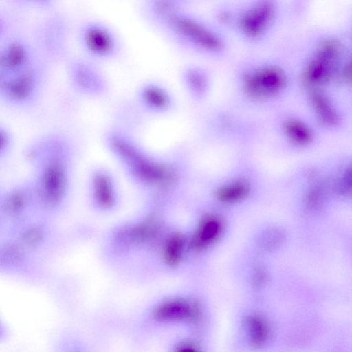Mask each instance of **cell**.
I'll return each instance as SVG.
<instances>
[{
    "label": "cell",
    "instance_id": "7",
    "mask_svg": "<svg viewBox=\"0 0 352 352\" xmlns=\"http://www.w3.org/2000/svg\"><path fill=\"white\" fill-rule=\"evenodd\" d=\"M36 214L38 213L32 182L19 183L0 191V223L3 232Z\"/></svg>",
    "mask_w": 352,
    "mask_h": 352
},
{
    "label": "cell",
    "instance_id": "12",
    "mask_svg": "<svg viewBox=\"0 0 352 352\" xmlns=\"http://www.w3.org/2000/svg\"><path fill=\"white\" fill-rule=\"evenodd\" d=\"M338 53L339 45L336 41L327 40L322 42L306 69L305 81L309 85H316L328 80Z\"/></svg>",
    "mask_w": 352,
    "mask_h": 352
},
{
    "label": "cell",
    "instance_id": "26",
    "mask_svg": "<svg viewBox=\"0 0 352 352\" xmlns=\"http://www.w3.org/2000/svg\"><path fill=\"white\" fill-rule=\"evenodd\" d=\"M10 336V327L3 316L0 314V344L8 342Z\"/></svg>",
    "mask_w": 352,
    "mask_h": 352
},
{
    "label": "cell",
    "instance_id": "1",
    "mask_svg": "<svg viewBox=\"0 0 352 352\" xmlns=\"http://www.w3.org/2000/svg\"><path fill=\"white\" fill-rule=\"evenodd\" d=\"M28 156L36 168L32 182L38 213L52 218L63 207L71 189L73 145L65 135L54 133L35 142Z\"/></svg>",
    "mask_w": 352,
    "mask_h": 352
},
{
    "label": "cell",
    "instance_id": "2",
    "mask_svg": "<svg viewBox=\"0 0 352 352\" xmlns=\"http://www.w3.org/2000/svg\"><path fill=\"white\" fill-rule=\"evenodd\" d=\"M104 146L129 182L153 194L164 176L167 153L157 154L147 149L133 136L118 128L103 134Z\"/></svg>",
    "mask_w": 352,
    "mask_h": 352
},
{
    "label": "cell",
    "instance_id": "3",
    "mask_svg": "<svg viewBox=\"0 0 352 352\" xmlns=\"http://www.w3.org/2000/svg\"><path fill=\"white\" fill-rule=\"evenodd\" d=\"M160 31L181 50L214 54L223 47L217 34L187 9L173 16Z\"/></svg>",
    "mask_w": 352,
    "mask_h": 352
},
{
    "label": "cell",
    "instance_id": "10",
    "mask_svg": "<svg viewBox=\"0 0 352 352\" xmlns=\"http://www.w3.org/2000/svg\"><path fill=\"white\" fill-rule=\"evenodd\" d=\"M86 182L89 195L96 207L107 210L115 206L118 196V181L110 168L102 164L91 166Z\"/></svg>",
    "mask_w": 352,
    "mask_h": 352
},
{
    "label": "cell",
    "instance_id": "19",
    "mask_svg": "<svg viewBox=\"0 0 352 352\" xmlns=\"http://www.w3.org/2000/svg\"><path fill=\"white\" fill-rule=\"evenodd\" d=\"M160 229L159 220L155 217H150L138 225L127 228L120 232V236L131 242L147 241L156 234Z\"/></svg>",
    "mask_w": 352,
    "mask_h": 352
},
{
    "label": "cell",
    "instance_id": "23",
    "mask_svg": "<svg viewBox=\"0 0 352 352\" xmlns=\"http://www.w3.org/2000/svg\"><path fill=\"white\" fill-rule=\"evenodd\" d=\"M313 103L318 118L324 123L332 124L337 122L338 117L330 103L324 96L315 94Z\"/></svg>",
    "mask_w": 352,
    "mask_h": 352
},
{
    "label": "cell",
    "instance_id": "24",
    "mask_svg": "<svg viewBox=\"0 0 352 352\" xmlns=\"http://www.w3.org/2000/svg\"><path fill=\"white\" fill-rule=\"evenodd\" d=\"M285 129L290 138L298 144H306L311 140L309 131L298 122L288 121Z\"/></svg>",
    "mask_w": 352,
    "mask_h": 352
},
{
    "label": "cell",
    "instance_id": "5",
    "mask_svg": "<svg viewBox=\"0 0 352 352\" xmlns=\"http://www.w3.org/2000/svg\"><path fill=\"white\" fill-rule=\"evenodd\" d=\"M78 35L83 56L100 64L116 60L123 54L122 37L105 21L93 17L84 20Z\"/></svg>",
    "mask_w": 352,
    "mask_h": 352
},
{
    "label": "cell",
    "instance_id": "8",
    "mask_svg": "<svg viewBox=\"0 0 352 352\" xmlns=\"http://www.w3.org/2000/svg\"><path fill=\"white\" fill-rule=\"evenodd\" d=\"M4 234L46 260L54 239L51 218L41 214H36L7 229Z\"/></svg>",
    "mask_w": 352,
    "mask_h": 352
},
{
    "label": "cell",
    "instance_id": "11",
    "mask_svg": "<svg viewBox=\"0 0 352 352\" xmlns=\"http://www.w3.org/2000/svg\"><path fill=\"white\" fill-rule=\"evenodd\" d=\"M39 80L30 74L3 78L0 97L14 106H25L32 102L40 91Z\"/></svg>",
    "mask_w": 352,
    "mask_h": 352
},
{
    "label": "cell",
    "instance_id": "16",
    "mask_svg": "<svg viewBox=\"0 0 352 352\" xmlns=\"http://www.w3.org/2000/svg\"><path fill=\"white\" fill-rule=\"evenodd\" d=\"M179 81L186 94L192 99H201L208 89L206 72L193 65H184L179 69Z\"/></svg>",
    "mask_w": 352,
    "mask_h": 352
},
{
    "label": "cell",
    "instance_id": "15",
    "mask_svg": "<svg viewBox=\"0 0 352 352\" xmlns=\"http://www.w3.org/2000/svg\"><path fill=\"white\" fill-rule=\"evenodd\" d=\"M284 83L281 72L275 68H265L248 76L245 87L255 96H266L280 90Z\"/></svg>",
    "mask_w": 352,
    "mask_h": 352
},
{
    "label": "cell",
    "instance_id": "27",
    "mask_svg": "<svg viewBox=\"0 0 352 352\" xmlns=\"http://www.w3.org/2000/svg\"><path fill=\"white\" fill-rule=\"evenodd\" d=\"M176 350L178 351H197L199 349L196 344L192 342H182L177 344Z\"/></svg>",
    "mask_w": 352,
    "mask_h": 352
},
{
    "label": "cell",
    "instance_id": "21",
    "mask_svg": "<svg viewBox=\"0 0 352 352\" xmlns=\"http://www.w3.org/2000/svg\"><path fill=\"white\" fill-rule=\"evenodd\" d=\"M184 247V241L180 233H174L168 238L164 250V258L168 265L175 267L180 263Z\"/></svg>",
    "mask_w": 352,
    "mask_h": 352
},
{
    "label": "cell",
    "instance_id": "13",
    "mask_svg": "<svg viewBox=\"0 0 352 352\" xmlns=\"http://www.w3.org/2000/svg\"><path fill=\"white\" fill-rule=\"evenodd\" d=\"M153 316L162 322H197L201 317V310L195 302L176 298L159 305L153 311Z\"/></svg>",
    "mask_w": 352,
    "mask_h": 352
},
{
    "label": "cell",
    "instance_id": "17",
    "mask_svg": "<svg viewBox=\"0 0 352 352\" xmlns=\"http://www.w3.org/2000/svg\"><path fill=\"white\" fill-rule=\"evenodd\" d=\"M273 15V8L267 2L261 3L243 17L241 27L247 36L256 37L263 33Z\"/></svg>",
    "mask_w": 352,
    "mask_h": 352
},
{
    "label": "cell",
    "instance_id": "28",
    "mask_svg": "<svg viewBox=\"0 0 352 352\" xmlns=\"http://www.w3.org/2000/svg\"><path fill=\"white\" fill-rule=\"evenodd\" d=\"M265 280V275L263 272H258L256 275L255 282L257 284H261Z\"/></svg>",
    "mask_w": 352,
    "mask_h": 352
},
{
    "label": "cell",
    "instance_id": "22",
    "mask_svg": "<svg viewBox=\"0 0 352 352\" xmlns=\"http://www.w3.org/2000/svg\"><path fill=\"white\" fill-rule=\"evenodd\" d=\"M248 186L242 181H237L228 186L220 188L216 196L223 202H234L245 197L248 193Z\"/></svg>",
    "mask_w": 352,
    "mask_h": 352
},
{
    "label": "cell",
    "instance_id": "9",
    "mask_svg": "<svg viewBox=\"0 0 352 352\" xmlns=\"http://www.w3.org/2000/svg\"><path fill=\"white\" fill-rule=\"evenodd\" d=\"M135 98L142 111L154 116L168 115L177 106L173 91L164 82L155 79L141 82L137 87Z\"/></svg>",
    "mask_w": 352,
    "mask_h": 352
},
{
    "label": "cell",
    "instance_id": "18",
    "mask_svg": "<svg viewBox=\"0 0 352 352\" xmlns=\"http://www.w3.org/2000/svg\"><path fill=\"white\" fill-rule=\"evenodd\" d=\"M222 229L221 222L215 216L204 217L192 238L190 246L200 250L213 243L219 236Z\"/></svg>",
    "mask_w": 352,
    "mask_h": 352
},
{
    "label": "cell",
    "instance_id": "14",
    "mask_svg": "<svg viewBox=\"0 0 352 352\" xmlns=\"http://www.w3.org/2000/svg\"><path fill=\"white\" fill-rule=\"evenodd\" d=\"M190 0H142L146 21L158 30L175 15L186 10Z\"/></svg>",
    "mask_w": 352,
    "mask_h": 352
},
{
    "label": "cell",
    "instance_id": "29",
    "mask_svg": "<svg viewBox=\"0 0 352 352\" xmlns=\"http://www.w3.org/2000/svg\"><path fill=\"white\" fill-rule=\"evenodd\" d=\"M3 226L1 225V223H0V238L2 236V235L3 234Z\"/></svg>",
    "mask_w": 352,
    "mask_h": 352
},
{
    "label": "cell",
    "instance_id": "25",
    "mask_svg": "<svg viewBox=\"0 0 352 352\" xmlns=\"http://www.w3.org/2000/svg\"><path fill=\"white\" fill-rule=\"evenodd\" d=\"M12 135L8 129L0 124V160L4 158L12 147Z\"/></svg>",
    "mask_w": 352,
    "mask_h": 352
},
{
    "label": "cell",
    "instance_id": "6",
    "mask_svg": "<svg viewBox=\"0 0 352 352\" xmlns=\"http://www.w3.org/2000/svg\"><path fill=\"white\" fill-rule=\"evenodd\" d=\"M67 76L72 90L83 98L101 99L110 92L109 79L100 63L85 56L70 62Z\"/></svg>",
    "mask_w": 352,
    "mask_h": 352
},
{
    "label": "cell",
    "instance_id": "4",
    "mask_svg": "<svg viewBox=\"0 0 352 352\" xmlns=\"http://www.w3.org/2000/svg\"><path fill=\"white\" fill-rule=\"evenodd\" d=\"M0 276L41 285L47 281V260L3 233L0 238Z\"/></svg>",
    "mask_w": 352,
    "mask_h": 352
},
{
    "label": "cell",
    "instance_id": "20",
    "mask_svg": "<svg viewBox=\"0 0 352 352\" xmlns=\"http://www.w3.org/2000/svg\"><path fill=\"white\" fill-rule=\"evenodd\" d=\"M251 343L254 346H262L268 340L270 327L266 321L259 316L252 315L247 319Z\"/></svg>",
    "mask_w": 352,
    "mask_h": 352
}]
</instances>
